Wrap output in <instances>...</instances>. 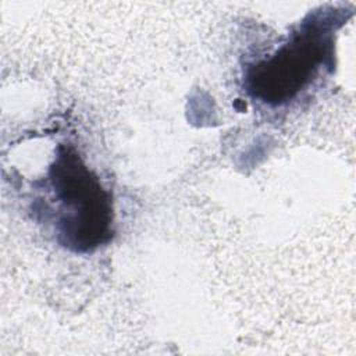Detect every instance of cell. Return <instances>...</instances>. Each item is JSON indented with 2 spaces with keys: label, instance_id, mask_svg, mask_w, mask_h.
I'll use <instances>...</instances> for the list:
<instances>
[{
  "label": "cell",
  "instance_id": "cell-2",
  "mask_svg": "<svg viewBox=\"0 0 356 356\" xmlns=\"http://www.w3.org/2000/svg\"><path fill=\"white\" fill-rule=\"evenodd\" d=\"M334 31L328 15L307 17L273 54L249 67L248 92L268 106L296 99L331 61Z\"/></svg>",
  "mask_w": 356,
  "mask_h": 356
},
{
  "label": "cell",
  "instance_id": "cell-1",
  "mask_svg": "<svg viewBox=\"0 0 356 356\" xmlns=\"http://www.w3.org/2000/svg\"><path fill=\"white\" fill-rule=\"evenodd\" d=\"M44 213L60 245L86 253L113 236V200L72 146L60 145L44 178Z\"/></svg>",
  "mask_w": 356,
  "mask_h": 356
}]
</instances>
